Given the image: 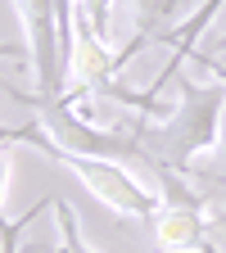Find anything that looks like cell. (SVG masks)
Returning a JSON list of instances; mask_svg holds the SVG:
<instances>
[{
    "mask_svg": "<svg viewBox=\"0 0 226 253\" xmlns=\"http://www.w3.org/2000/svg\"><path fill=\"white\" fill-rule=\"evenodd\" d=\"M222 113H226V77L222 73H217V82H190V77H181L172 113L163 122H154V126L145 118L136 126V136H140V145L158 158V163H168L172 172L185 176L208 149H217V140H222Z\"/></svg>",
    "mask_w": 226,
    "mask_h": 253,
    "instance_id": "obj_1",
    "label": "cell"
},
{
    "mask_svg": "<svg viewBox=\"0 0 226 253\" xmlns=\"http://www.w3.org/2000/svg\"><path fill=\"white\" fill-rule=\"evenodd\" d=\"M149 231H154L158 249H168V253H213L208 249V204L204 199L163 204L149 217Z\"/></svg>",
    "mask_w": 226,
    "mask_h": 253,
    "instance_id": "obj_4",
    "label": "cell"
},
{
    "mask_svg": "<svg viewBox=\"0 0 226 253\" xmlns=\"http://www.w3.org/2000/svg\"><path fill=\"white\" fill-rule=\"evenodd\" d=\"M14 9L27 32V59L37 90H27L32 100H54L68 90V50L59 37V5L54 0H14Z\"/></svg>",
    "mask_w": 226,
    "mask_h": 253,
    "instance_id": "obj_3",
    "label": "cell"
},
{
    "mask_svg": "<svg viewBox=\"0 0 226 253\" xmlns=\"http://www.w3.org/2000/svg\"><path fill=\"white\" fill-rule=\"evenodd\" d=\"M45 208H50V199H41L37 208H27V212H23L18 221H9L5 212H0V253H18V231L27 226V221H32V217H41Z\"/></svg>",
    "mask_w": 226,
    "mask_h": 253,
    "instance_id": "obj_6",
    "label": "cell"
},
{
    "mask_svg": "<svg viewBox=\"0 0 226 253\" xmlns=\"http://www.w3.org/2000/svg\"><path fill=\"white\" fill-rule=\"evenodd\" d=\"M190 0H122V9L132 14V41L118 50V63L127 68V59H136L149 41H163L177 27V18L185 14Z\"/></svg>",
    "mask_w": 226,
    "mask_h": 253,
    "instance_id": "obj_5",
    "label": "cell"
},
{
    "mask_svg": "<svg viewBox=\"0 0 226 253\" xmlns=\"http://www.w3.org/2000/svg\"><path fill=\"white\" fill-rule=\"evenodd\" d=\"M9 172H14L9 145H0V212H5V195H9Z\"/></svg>",
    "mask_w": 226,
    "mask_h": 253,
    "instance_id": "obj_7",
    "label": "cell"
},
{
    "mask_svg": "<svg viewBox=\"0 0 226 253\" xmlns=\"http://www.w3.org/2000/svg\"><path fill=\"white\" fill-rule=\"evenodd\" d=\"M18 54V45H0V59H14Z\"/></svg>",
    "mask_w": 226,
    "mask_h": 253,
    "instance_id": "obj_8",
    "label": "cell"
},
{
    "mask_svg": "<svg viewBox=\"0 0 226 253\" xmlns=\"http://www.w3.org/2000/svg\"><path fill=\"white\" fill-rule=\"evenodd\" d=\"M0 140H23V145L37 149V154L54 158V163L68 168L104 208H113V212H122V217L149 221L158 208H163V195H158V190H149L132 168L113 163V158H90V154H77V149H63V145H54V140L41 131L37 122H32V126H18V131H0Z\"/></svg>",
    "mask_w": 226,
    "mask_h": 253,
    "instance_id": "obj_2",
    "label": "cell"
},
{
    "mask_svg": "<svg viewBox=\"0 0 226 253\" xmlns=\"http://www.w3.org/2000/svg\"><path fill=\"white\" fill-rule=\"evenodd\" d=\"M222 50H226V37H222Z\"/></svg>",
    "mask_w": 226,
    "mask_h": 253,
    "instance_id": "obj_9",
    "label": "cell"
}]
</instances>
